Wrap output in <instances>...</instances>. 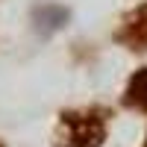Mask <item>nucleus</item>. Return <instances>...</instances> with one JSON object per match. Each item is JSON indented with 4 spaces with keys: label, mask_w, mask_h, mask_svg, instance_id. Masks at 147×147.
<instances>
[{
    "label": "nucleus",
    "mask_w": 147,
    "mask_h": 147,
    "mask_svg": "<svg viewBox=\"0 0 147 147\" xmlns=\"http://www.w3.org/2000/svg\"><path fill=\"white\" fill-rule=\"evenodd\" d=\"M0 147H3V144H0Z\"/></svg>",
    "instance_id": "6"
},
{
    "label": "nucleus",
    "mask_w": 147,
    "mask_h": 147,
    "mask_svg": "<svg viewBox=\"0 0 147 147\" xmlns=\"http://www.w3.org/2000/svg\"><path fill=\"white\" fill-rule=\"evenodd\" d=\"M141 147H147V136H144V144H141Z\"/></svg>",
    "instance_id": "5"
},
{
    "label": "nucleus",
    "mask_w": 147,
    "mask_h": 147,
    "mask_svg": "<svg viewBox=\"0 0 147 147\" xmlns=\"http://www.w3.org/2000/svg\"><path fill=\"white\" fill-rule=\"evenodd\" d=\"M115 41H121L129 50H147V3L136 6L121 21V27L115 30Z\"/></svg>",
    "instance_id": "2"
},
{
    "label": "nucleus",
    "mask_w": 147,
    "mask_h": 147,
    "mask_svg": "<svg viewBox=\"0 0 147 147\" xmlns=\"http://www.w3.org/2000/svg\"><path fill=\"white\" fill-rule=\"evenodd\" d=\"M124 106L132 109V112H147V68H138V71L127 80Z\"/></svg>",
    "instance_id": "4"
},
{
    "label": "nucleus",
    "mask_w": 147,
    "mask_h": 147,
    "mask_svg": "<svg viewBox=\"0 0 147 147\" xmlns=\"http://www.w3.org/2000/svg\"><path fill=\"white\" fill-rule=\"evenodd\" d=\"M30 21L38 30V35H53L71 21V9L62 3H38V6H32Z\"/></svg>",
    "instance_id": "3"
},
{
    "label": "nucleus",
    "mask_w": 147,
    "mask_h": 147,
    "mask_svg": "<svg viewBox=\"0 0 147 147\" xmlns=\"http://www.w3.org/2000/svg\"><path fill=\"white\" fill-rule=\"evenodd\" d=\"M109 136V118L103 109H65L59 115V144L62 147H100Z\"/></svg>",
    "instance_id": "1"
}]
</instances>
